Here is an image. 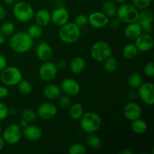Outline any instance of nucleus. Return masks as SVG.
<instances>
[{"mask_svg": "<svg viewBox=\"0 0 154 154\" xmlns=\"http://www.w3.org/2000/svg\"><path fill=\"white\" fill-rule=\"evenodd\" d=\"M12 12L15 19L19 22H29L34 18L35 11L30 3L25 0L15 2L13 5Z\"/></svg>", "mask_w": 154, "mask_h": 154, "instance_id": "7ed1b4c3", "label": "nucleus"}, {"mask_svg": "<svg viewBox=\"0 0 154 154\" xmlns=\"http://www.w3.org/2000/svg\"><path fill=\"white\" fill-rule=\"evenodd\" d=\"M22 134L24 138L30 141H38L43 135L42 128L36 125H29L22 129Z\"/></svg>", "mask_w": 154, "mask_h": 154, "instance_id": "6ab92c4d", "label": "nucleus"}, {"mask_svg": "<svg viewBox=\"0 0 154 154\" xmlns=\"http://www.w3.org/2000/svg\"><path fill=\"white\" fill-rule=\"evenodd\" d=\"M134 42L139 52H148L153 49L154 45L153 36L149 33L142 32Z\"/></svg>", "mask_w": 154, "mask_h": 154, "instance_id": "dca6fc26", "label": "nucleus"}, {"mask_svg": "<svg viewBox=\"0 0 154 154\" xmlns=\"http://www.w3.org/2000/svg\"><path fill=\"white\" fill-rule=\"evenodd\" d=\"M15 2H18V1H22V0H14Z\"/></svg>", "mask_w": 154, "mask_h": 154, "instance_id": "4d7b16f0", "label": "nucleus"}, {"mask_svg": "<svg viewBox=\"0 0 154 154\" xmlns=\"http://www.w3.org/2000/svg\"><path fill=\"white\" fill-rule=\"evenodd\" d=\"M102 11L108 17L112 18L116 17L117 5L113 0H105L102 5Z\"/></svg>", "mask_w": 154, "mask_h": 154, "instance_id": "b1692460", "label": "nucleus"}, {"mask_svg": "<svg viewBox=\"0 0 154 154\" xmlns=\"http://www.w3.org/2000/svg\"><path fill=\"white\" fill-rule=\"evenodd\" d=\"M23 79L22 72L16 66H7L0 72V81L6 87L17 86Z\"/></svg>", "mask_w": 154, "mask_h": 154, "instance_id": "39448f33", "label": "nucleus"}, {"mask_svg": "<svg viewBox=\"0 0 154 154\" xmlns=\"http://www.w3.org/2000/svg\"><path fill=\"white\" fill-rule=\"evenodd\" d=\"M142 32L143 31L141 26L137 22L126 24L124 31H123L125 37L129 40L132 41H135Z\"/></svg>", "mask_w": 154, "mask_h": 154, "instance_id": "aec40b11", "label": "nucleus"}, {"mask_svg": "<svg viewBox=\"0 0 154 154\" xmlns=\"http://www.w3.org/2000/svg\"><path fill=\"white\" fill-rule=\"evenodd\" d=\"M35 23L38 24L42 27H45L51 23V13L45 8L40 9L35 13Z\"/></svg>", "mask_w": 154, "mask_h": 154, "instance_id": "4be33fe9", "label": "nucleus"}, {"mask_svg": "<svg viewBox=\"0 0 154 154\" xmlns=\"http://www.w3.org/2000/svg\"><path fill=\"white\" fill-rule=\"evenodd\" d=\"M5 42V36H4L0 33V45H3Z\"/></svg>", "mask_w": 154, "mask_h": 154, "instance_id": "864d4df0", "label": "nucleus"}, {"mask_svg": "<svg viewBox=\"0 0 154 154\" xmlns=\"http://www.w3.org/2000/svg\"><path fill=\"white\" fill-rule=\"evenodd\" d=\"M127 96L129 97V99H135L138 97V92H137V90L135 89H132V90H130L128 92Z\"/></svg>", "mask_w": 154, "mask_h": 154, "instance_id": "a18cd8bd", "label": "nucleus"}, {"mask_svg": "<svg viewBox=\"0 0 154 154\" xmlns=\"http://www.w3.org/2000/svg\"><path fill=\"white\" fill-rule=\"evenodd\" d=\"M138 96L145 105L154 104V84L152 82H143L137 89Z\"/></svg>", "mask_w": 154, "mask_h": 154, "instance_id": "9d476101", "label": "nucleus"}, {"mask_svg": "<svg viewBox=\"0 0 154 154\" xmlns=\"http://www.w3.org/2000/svg\"><path fill=\"white\" fill-rule=\"evenodd\" d=\"M29 122L28 121H26V120H23V119H22L21 118V120H20V126L21 128H22V129H23V128H25L26 126H27L29 125Z\"/></svg>", "mask_w": 154, "mask_h": 154, "instance_id": "de8ad7c7", "label": "nucleus"}, {"mask_svg": "<svg viewBox=\"0 0 154 154\" xmlns=\"http://www.w3.org/2000/svg\"><path fill=\"white\" fill-rule=\"evenodd\" d=\"M2 132V126H1V124H0V133H1Z\"/></svg>", "mask_w": 154, "mask_h": 154, "instance_id": "6e6d98bb", "label": "nucleus"}, {"mask_svg": "<svg viewBox=\"0 0 154 154\" xmlns=\"http://www.w3.org/2000/svg\"><path fill=\"white\" fill-rule=\"evenodd\" d=\"M139 10H138L133 5L125 2L120 4V5L117 7L116 17L121 23L128 24L136 22Z\"/></svg>", "mask_w": 154, "mask_h": 154, "instance_id": "423d86ee", "label": "nucleus"}, {"mask_svg": "<svg viewBox=\"0 0 154 154\" xmlns=\"http://www.w3.org/2000/svg\"><path fill=\"white\" fill-rule=\"evenodd\" d=\"M6 10L2 5H0V20H2L6 17Z\"/></svg>", "mask_w": 154, "mask_h": 154, "instance_id": "49530a36", "label": "nucleus"}, {"mask_svg": "<svg viewBox=\"0 0 154 154\" xmlns=\"http://www.w3.org/2000/svg\"><path fill=\"white\" fill-rule=\"evenodd\" d=\"M153 13L147 8L140 11L136 22L141 26L143 32L151 34L153 32Z\"/></svg>", "mask_w": 154, "mask_h": 154, "instance_id": "9b49d317", "label": "nucleus"}, {"mask_svg": "<svg viewBox=\"0 0 154 154\" xmlns=\"http://www.w3.org/2000/svg\"><path fill=\"white\" fill-rule=\"evenodd\" d=\"M17 86L18 92L22 96H29L32 92V85L28 80L23 79Z\"/></svg>", "mask_w": 154, "mask_h": 154, "instance_id": "7c9ffc66", "label": "nucleus"}, {"mask_svg": "<svg viewBox=\"0 0 154 154\" xmlns=\"http://www.w3.org/2000/svg\"><path fill=\"white\" fill-rule=\"evenodd\" d=\"M15 32V26L13 23L7 22L2 24L0 26V33L5 37H9Z\"/></svg>", "mask_w": 154, "mask_h": 154, "instance_id": "473e14b6", "label": "nucleus"}, {"mask_svg": "<svg viewBox=\"0 0 154 154\" xmlns=\"http://www.w3.org/2000/svg\"><path fill=\"white\" fill-rule=\"evenodd\" d=\"M27 33L34 40V39L39 38L42 35V34H43V29H42L41 26H39L37 23L32 24L28 28Z\"/></svg>", "mask_w": 154, "mask_h": 154, "instance_id": "2f4dec72", "label": "nucleus"}, {"mask_svg": "<svg viewBox=\"0 0 154 154\" xmlns=\"http://www.w3.org/2000/svg\"><path fill=\"white\" fill-rule=\"evenodd\" d=\"M118 60L114 56H111L103 61V69L108 73H114L118 68Z\"/></svg>", "mask_w": 154, "mask_h": 154, "instance_id": "cd10ccee", "label": "nucleus"}, {"mask_svg": "<svg viewBox=\"0 0 154 154\" xmlns=\"http://www.w3.org/2000/svg\"><path fill=\"white\" fill-rule=\"evenodd\" d=\"M5 144V142L4 139H3L2 137L0 136V151H2L4 149Z\"/></svg>", "mask_w": 154, "mask_h": 154, "instance_id": "603ef678", "label": "nucleus"}, {"mask_svg": "<svg viewBox=\"0 0 154 154\" xmlns=\"http://www.w3.org/2000/svg\"><path fill=\"white\" fill-rule=\"evenodd\" d=\"M42 93H43L44 96L49 100L58 99V98L62 95L60 87L54 84H50L45 86Z\"/></svg>", "mask_w": 154, "mask_h": 154, "instance_id": "412c9836", "label": "nucleus"}, {"mask_svg": "<svg viewBox=\"0 0 154 154\" xmlns=\"http://www.w3.org/2000/svg\"><path fill=\"white\" fill-rule=\"evenodd\" d=\"M131 129L132 132L137 135H142L145 133L147 129V124L144 120L138 118L137 120L132 121Z\"/></svg>", "mask_w": 154, "mask_h": 154, "instance_id": "a878e982", "label": "nucleus"}, {"mask_svg": "<svg viewBox=\"0 0 154 154\" xmlns=\"http://www.w3.org/2000/svg\"><path fill=\"white\" fill-rule=\"evenodd\" d=\"M71 72L75 75L81 74L86 69V61L82 57H75L69 64Z\"/></svg>", "mask_w": 154, "mask_h": 154, "instance_id": "5701e85b", "label": "nucleus"}, {"mask_svg": "<svg viewBox=\"0 0 154 154\" xmlns=\"http://www.w3.org/2000/svg\"><path fill=\"white\" fill-rule=\"evenodd\" d=\"M127 83L131 88L137 90L143 83L142 77L138 72H133L128 77Z\"/></svg>", "mask_w": 154, "mask_h": 154, "instance_id": "c85d7f7f", "label": "nucleus"}, {"mask_svg": "<svg viewBox=\"0 0 154 154\" xmlns=\"http://www.w3.org/2000/svg\"><path fill=\"white\" fill-rule=\"evenodd\" d=\"M17 110L14 107H11V108H9V114H11V115H15L17 114Z\"/></svg>", "mask_w": 154, "mask_h": 154, "instance_id": "8fccbe9b", "label": "nucleus"}, {"mask_svg": "<svg viewBox=\"0 0 154 154\" xmlns=\"http://www.w3.org/2000/svg\"><path fill=\"white\" fill-rule=\"evenodd\" d=\"M2 1H3V2L6 5H8V6L13 5L15 2L14 0H2Z\"/></svg>", "mask_w": 154, "mask_h": 154, "instance_id": "3c124183", "label": "nucleus"}, {"mask_svg": "<svg viewBox=\"0 0 154 154\" xmlns=\"http://www.w3.org/2000/svg\"><path fill=\"white\" fill-rule=\"evenodd\" d=\"M10 37L9 45L12 51L15 53L26 54L32 48L34 42L27 32H16Z\"/></svg>", "mask_w": 154, "mask_h": 154, "instance_id": "f257e3e1", "label": "nucleus"}, {"mask_svg": "<svg viewBox=\"0 0 154 154\" xmlns=\"http://www.w3.org/2000/svg\"><path fill=\"white\" fill-rule=\"evenodd\" d=\"M120 21L117 19L116 17H112L111 20L109 19V22H108V26L112 29H115L118 28L120 25Z\"/></svg>", "mask_w": 154, "mask_h": 154, "instance_id": "a19ab883", "label": "nucleus"}, {"mask_svg": "<svg viewBox=\"0 0 154 154\" xmlns=\"http://www.w3.org/2000/svg\"><path fill=\"white\" fill-rule=\"evenodd\" d=\"M113 1L116 3H118V4H123V3L126 2L127 0H113Z\"/></svg>", "mask_w": 154, "mask_h": 154, "instance_id": "5fc2aeb1", "label": "nucleus"}, {"mask_svg": "<svg viewBox=\"0 0 154 154\" xmlns=\"http://www.w3.org/2000/svg\"><path fill=\"white\" fill-rule=\"evenodd\" d=\"M87 152L85 146L80 143H75L69 147L68 153L69 154H85Z\"/></svg>", "mask_w": 154, "mask_h": 154, "instance_id": "f704fd0d", "label": "nucleus"}, {"mask_svg": "<svg viewBox=\"0 0 154 154\" xmlns=\"http://www.w3.org/2000/svg\"><path fill=\"white\" fill-rule=\"evenodd\" d=\"M58 103L61 108H64V109L69 108V107L71 106V105H72L71 97L66 94H64L63 96L61 95V96L58 98Z\"/></svg>", "mask_w": 154, "mask_h": 154, "instance_id": "4c0bfd02", "label": "nucleus"}, {"mask_svg": "<svg viewBox=\"0 0 154 154\" xmlns=\"http://www.w3.org/2000/svg\"><path fill=\"white\" fill-rule=\"evenodd\" d=\"M74 23L81 29L83 28L88 25V16L84 14H80L75 17Z\"/></svg>", "mask_w": 154, "mask_h": 154, "instance_id": "c9c22d12", "label": "nucleus"}, {"mask_svg": "<svg viewBox=\"0 0 154 154\" xmlns=\"http://www.w3.org/2000/svg\"><path fill=\"white\" fill-rule=\"evenodd\" d=\"M62 93L70 97L78 96L81 92V86L79 83L74 78H67L62 81L60 86Z\"/></svg>", "mask_w": 154, "mask_h": 154, "instance_id": "ddd939ff", "label": "nucleus"}, {"mask_svg": "<svg viewBox=\"0 0 154 154\" xmlns=\"http://www.w3.org/2000/svg\"><path fill=\"white\" fill-rule=\"evenodd\" d=\"M151 2L152 0H132V4L138 10L141 11L148 8L151 5Z\"/></svg>", "mask_w": 154, "mask_h": 154, "instance_id": "e433bc0d", "label": "nucleus"}, {"mask_svg": "<svg viewBox=\"0 0 154 154\" xmlns=\"http://www.w3.org/2000/svg\"><path fill=\"white\" fill-rule=\"evenodd\" d=\"M9 93V90L6 86H0V99H4L8 96Z\"/></svg>", "mask_w": 154, "mask_h": 154, "instance_id": "c03bdc74", "label": "nucleus"}, {"mask_svg": "<svg viewBox=\"0 0 154 154\" xmlns=\"http://www.w3.org/2000/svg\"><path fill=\"white\" fill-rule=\"evenodd\" d=\"M86 142L88 147L92 150H97L102 145V141L100 138L95 133L88 134L86 138Z\"/></svg>", "mask_w": 154, "mask_h": 154, "instance_id": "c756f323", "label": "nucleus"}, {"mask_svg": "<svg viewBox=\"0 0 154 154\" xmlns=\"http://www.w3.org/2000/svg\"><path fill=\"white\" fill-rule=\"evenodd\" d=\"M58 73V69L55 63L50 61L43 62L38 69V76L45 82H50L55 79Z\"/></svg>", "mask_w": 154, "mask_h": 154, "instance_id": "1a4fd4ad", "label": "nucleus"}, {"mask_svg": "<svg viewBox=\"0 0 154 154\" xmlns=\"http://www.w3.org/2000/svg\"><path fill=\"white\" fill-rule=\"evenodd\" d=\"M113 55L111 45L105 41H98L90 48V57L96 62H103Z\"/></svg>", "mask_w": 154, "mask_h": 154, "instance_id": "0eeeda50", "label": "nucleus"}, {"mask_svg": "<svg viewBox=\"0 0 154 154\" xmlns=\"http://www.w3.org/2000/svg\"><path fill=\"white\" fill-rule=\"evenodd\" d=\"M38 117L43 120H49L54 118L58 113V108L51 102H46L41 104L37 108Z\"/></svg>", "mask_w": 154, "mask_h": 154, "instance_id": "f8f14e48", "label": "nucleus"}, {"mask_svg": "<svg viewBox=\"0 0 154 154\" xmlns=\"http://www.w3.org/2000/svg\"><path fill=\"white\" fill-rule=\"evenodd\" d=\"M138 48L134 43H129L124 46L122 51V55L126 60H133L138 56Z\"/></svg>", "mask_w": 154, "mask_h": 154, "instance_id": "393cba45", "label": "nucleus"}, {"mask_svg": "<svg viewBox=\"0 0 154 154\" xmlns=\"http://www.w3.org/2000/svg\"><path fill=\"white\" fill-rule=\"evenodd\" d=\"M8 66V60L2 54H0V72Z\"/></svg>", "mask_w": 154, "mask_h": 154, "instance_id": "37998d69", "label": "nucleus"}, {"mask_svg": "<svg viewBox=\"0 0 154 154\" xmlns=\"http://www.w3.org/2000/svg\"><path fill=\"white\" fill-rule=\"evenodd\" d=\"M69 116L74 120H79L84 113V107L81 103H74L69 107Z\"/></svg>", "mask_w": 154, "mask_h": 154, "instance_id": "bb28decb", "label": "nucleus"}, {"mask_svg": "<svg viewBox=\"0 0 154 154\" xmlns=\"http://www.w3.org/2000/svg\"><path fill=\"white\" fill-rule=\"evenodd\" d=\"M0 5H1V0H0Z\"/></svg>", "mask_w": 154, "mask_h": 154, "instance_id": "13d9d810", "label": "nucleus"}, {"mask_svg": "<svg viewBox=\"0 0 154 154\" xmlns=\"http://www.w3.org/2000/svg\"><path fill=\"white\" fill-rule=\"evenodd\" d=\"M22 128L17 124H11L5 129L2 133V138L5 144L14 145L20 142L23 137Z\"/></svg>", "mask_w": 154, "mask_h": 154, "instance_id": "6e6552de", "label": "nucleus"}, {"mask_svg": "<svg viewBox=\"0 0 154 154\" xmlns=\"http://www.w3.org/2000/svg\"><path fill=\"white\" fill-rule=\"evenodd\" d=\"M80 126L83 132L87 134L95 133L102 126V118L98 113L93 111L84 112L79 120Z\"/></svg>", "mask_w": 154, "mask_h": 154, "instance_id": "f03ea898", "label": "nucleus"}, {"mask_svg": "<svg viewBox=\"0 0 154 154\" xmlns=\"http://www.w3.org/2000/svg\"><path fill=\"white\" fill-rule=\"evenodd\" d=\"M69 21V12L65 6H58L51 13V23L57 27H61Z\"/></svg>", "mask_w": 154, "mask_h": 154, "instance_id": "4468645a", "label": "nucleus"}, {"mask_svg": "<svg viewBox=\"0 0 154 154\" xmlns=\"http://www.w3.org/2000/svg\"><path fill=\"white\" fill-rule=\"evenodd\" d=\"M9 108L3 102H0V121L4 120L8 117Z\"/></svg>", "mask_w": 154, "mask_h": 154, "instance_id": "ea45409f", "label": "nucleus"}, {"mask_svg": "<svg viewBox=\"0 0 154 154\" xmlns=\"http://www.w3.org/2000/svg\"><path fill=\"white\" fill-rule=\"evenodd\" d=\"M35 54L36 57L42 63L50 61L54 57V50L48 42H42L36 47Z\"/></svg>", "mask_w": 154, "mask_h": 154, "instance_id": "a211bd4d", "label": "nucleus"}, {"mask_svg": "<svg viewBox=\"0 0 154 154\" xmlns=\"http://www.w3.org/2000/svg\"><path fill=\"white\" fill-rule=\"evenodd\" d=\"M58 35L61 42L66 44H74L81 36V29L74 22H68L60 27Z\"/></svg>", "mask_w": 154, "mask_h": 154, "instance_id": "20e7f679", "label": "nucleus"}, {"mask_svg": "<svg viewBox=\"0 0 154 154\" xmlns=\"http://www.w3.org/2000/svg\"><path fill=\"white\" fill-rule=\"evenodd\" d=\"M109 19L102 11H93L88 16V24L93 29H99L108 26Z\"/></svg>", "mask_w": 154, "mask_h": 154, "instance_id": "2eb2a0df", "label": "nucleus"}, {"mask_svg": "<svg viewBox=\"0 0 154 154\" xmlns=\"http://www.w3.org/2000/svg\"><path fill=\"white\" fill-rule=\"evenodd\" d=\"M21 118L26 120L29 123H32V122L35 121L38 117L36 111H33L32 109H30V108H26L21 112Z\"/></svg>", "mask_w": 154, "mask_h": 154, "instance_id": "72a5a7b5", "label": "nucleus"}, {"mask_svg": "<svg viewBox=\"0 0 154 154\" xmlns=\"http://www.w3.org/2000/svg\"><path fill=\"white\" fill-rule=\"evenodd\" d=\"M55 65L58 69H64L68 66V63L66 60L60 59V60H58L56 62Z\"/></svg>", "mask_w": 154, "mask_h": 154, "instance_id": "79ce46f5", "label": "nucleus"}, {"mask_svg": "<svg viewBox=\"0 0 154 154\" xmlns=\"http://www.w3.org/2000/svg\"><path fill=\"white\" fill-rule=\"evenodd\" d=\"M119 153L120 154H132L133 153V152L132 151V150H130L129 149H123V150H120V152H119Z\"/></svg>", "mask_w": 154, "mask_h": 154, "instance_id": "09e8293b", "label": "nucleus"}, {"mask_svg": "<svg viewBox=\"0 0 154 154\" xmlns=\"http://www.w3.org/2000/svg\"><path fill=\"white\" fill-rule=\"evenodd\" d=\"M124 117L129 121H133L138 118H141L142 115V108L137 102H129L125 105L123 108Z\"/></svg>", "mask_w": 154, "mask_h": 154, "instance_id": "f3484780", "label": "nucleus"}, {"mask_svg": "<svg viewBox=\"0 0 154 154\" xmlns=\"http://www.w3.org/2000/svg\"><path fill=\"white\" fill-rule=\"evenodd\" d=\"M144 73L147 77L153 78L154 77V63L153 61L148 62L144 67Z\"/></svg>", "mask_w": 154, "mask_h": 154, "instance_id": "58836bf2", "label": "nucleus"}]
</instances>
